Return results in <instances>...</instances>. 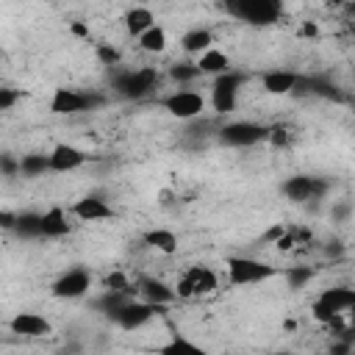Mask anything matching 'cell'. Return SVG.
<instances>
[{"label":"cell","instance_id":"cell-25","mask_svg":"<svg viewBox=\"0 0 355 355\" xmlns=\"http://www.w3.org/2000/svg\"><path fill=\"white\" fill-rule=\"evenodd\" d=\"M19 172L28 175V178L44 175V172H47V155H22V161H19Z\"/></svg>","mask_w":355,"mask_h":355},{"label":"cell","instance_id":"cell-19","mask_svg":"<svg viewBox=\"0 0 355 355\" xmlns=\"http://www.w3.org/2000/svg\"><path fill=\"white\" fill-rule=\"evenodd\" d=\"M180 47H183V53H189V55H200V53H205L208 47H214V33H211L208 28H191V31H186V33L180 36Z\"/></svg>","mask_w":355,"mask_h":355},{"label":"cell","instance_id":"cell-31","mask_svg":"<svg viewBox=\"0 0 355 355\" xmlns=\"http://www.w3.org/2000/svg\"><path fill=\"white\" fill-rule=\"evenodd\" d=\"M17 216L14 211H0V230H14L17 227Z\"/></svg>","mask_w":355,"mask_h":355},{"label":"cell","instance_id":"cell-2","mask_svg":"<svg viewBox=\"0 0 355 355\" xmlns=\"http://www.w3.org/2000/svg\"><path fill=\"white\" fill-rule=\"evenodd\" d=\"M219 288V277L214 269L208 266H189L183 272V277L172 286L175 297L180 300H191V297H205V294H214Z\"/></svg>","mask_w":355,"mask_h":355},{"label":"cell","instance_id":"cell-8","mask_svg":"<svg viewBox=\"0 0 355 355\" xmlns=\"http://www.w3.org/2000/svg\"><path fill=\"white\" fill-rule=\"evenodd\" d=\"M89 288H92V275H89V269H83V266L67 269V272L53 283V294L61 297V300H78V297H83Z\"/></svg>","mask_w":355,"mask_h":355},{"label":"cell","instance_id":"cell-5","mask_svg":"<svg viewBox=\"0 0 355 355\" xmlns=\"http://www.w3.org/2000/svg\"><path fill=\"white\" fill-rule=\"evenodd\" d=\"M266 130L269 128H263L258 122H227L219 130V139L230 147H252V144L266 139Z\"/></svg>","mask_w":355,"mask_h":355},{"label":"cell","instance_id":"cell-4","mask_svg":"<svg viewBox=\"0 0 355 355\" xmlns=\"http://www.w3.org/2000/svg\"><path fill=\"white\" fill-rule=\"evenodd\" d=\"M230 11L236 17H241L244 22L269 25V22H277L280 19L283 3H277V0H241V3H233Z\"/></svg>","mask_w":355,"mask_h":355},{"label":"cell","instance_id":"cell-32","mask_svg":"<svg viewBox=\"0 0 355 355\" xmlns=\"http://www.w3.org/2000/svg\"><path fill=\"white\" fill-rule=\"evenodd\" d=\"M294 241H297V239H294V233H291V230H283V236L275 241V247H277L280 252H286V250H291V247H294Z\"/></svg>","mask_w":355,"mask_h":355},{"label":"cell","instance_id":"cell-17","mask_svg":"<svg viewBox=\"0 0 355 355\" xmlns=\"http://www.w3.org/2000/svg\"><path fill=\"white\" fill-rule=\"evenodd\" d=\"M261 83H263V89H266L269 94H288V92L297 89L300 75L291 72V69H269V72L261 78Z\"/></svg>","mask_w":355,"mask_h":355},{"label":"cell","instance_id":"cell-27","mask_svg":"<svg viewBox=\"0 0 355 355\" xmlns=\"http://www.w3.org/2000/svg\"><path fill=\"white\" fill-rule=\"evenodd\" d=\"M105 288L114 291V294H125V291L130 288V280H128L125 272H111V275L105 277Z\"/></svg>","mask_w":355,"mask_h":355},{"label":"cell","instance_id":"cell-36","mask_svg":"<svg viewBox=\"0 0 355 355\" xmlns=\"http://www.w3.org/2000/svg\"><path fill=\"white\" fill-rule=\"evenodd\" d=\"M269 355H297V352H291V349H277V352H269Z\"/></svg>","mask_w":355,"mask_h":355},{"label":"cell","instance_id":"cell-26","mask_svg":"<svg viewBox=\"0 0 355 355\" xmlns=\"http://www.w3.org/2000/svg\"><path fill=\"white\" fill-rule=\"evenodd\" d=\"M14 230H19V233H25V236H42L39 214H22V216H17V227H14Z\"/></svg>","mask_w":355,"mask_h":355},{"label":"cell","instance_id":"cell-34","mask_svg":"<svg viewBox=\"0 0 355 355\" xmlns=\"http://www.w3.org/2000/svg\"><path fill=\"white\" fill-rule=\"evenodd\" d=\"M311 277V269H297V272H291V283L294 286H300L302 280H308Z\"/></svg>","mask_w":355,"mask_h":355},{"label":"cell","instance_id":"cell-22","mask_svg":"<svg viewBox=\"0 0 355 355\" xmlns=\"http://www.w3.org/2000/svg\"><path fill=\"white\" fill-rule=\"evenodd\" d=\"M139 291H141V300H144V302L158 305V308H164L166 302H172V300H175L172 286H166V283H161V280H144Z\"/></svg>","mask_w":355,"mask_h":355},{"label":"cell","instance_id":"cell-33","mask_svg":"<svg viewBox=\"0 0 355 355\" xmlns=\"http://www.w3.org/2000/svg\"><path fill=\"white\" fill-rule=\"evenodd\" d=\"M69 31H72L75 36H80V39H89V28H86L83 22H72V25H69Z\"/></svg>","mask_w":355,"mask_h":355},{"label":"cell","instance_id":"cell-35","mask_svg":"<svg viewBox=\"0 0 355 355\" xmlns=\"http://www.w3.org/2000/svg\"><path fill=\"white\" fill-rule=\"evenodd\" d=\"M300 33H302V36H319V28H316L313 22H305V25L300 28Z\"/></svg>","mask_w":355,"mask_h":355},{"label":"cell","instance_id":"cell-3","mask_svg":"<svg viewBox=\"0 0 355 355\" xmlns=\"http://www.w3.org/2000/svg\"><path fill=\"white\" fill-rule=\"evenodd\" d=\"M161 105L175 119H194V116H200L205 111V97L200 92H194V89H178V92L166 94L161 100Z\"/></svg>","mask_w":355,"mask_h":355},{"label":"cell","instance_id":"cell-29","mask_svg":"<svg viewBox=\"0 0 355 355\" xmlns=\"http://www.w3.org/2000/svg\"><path fill=\"white\" fill-rule=\"evenodd\" d=\"M97 58L105 64V67H114V64H119V50L116 47H111V44H97Z\"/></svg>","mask_w":355,"mask_h":355},{"label":"cell","instance_id":"cell-30","mask_svg":"<svg viewBox=\"0 0 355 355\" xmlns=\"http://www.w3.org/2000/svg\"><path fill=\"white\" fill-rule=\"evenodd\" d=\"M197 75H200V72H197L194 64H180V67L172 69V78H178V80H191V78H197Z\"/></svg>","mask_w":355,"mask_h":355},{"label":"cell","instance_id":"cell-11","mask_svg":"<svg viewBox=\"0 0 355 355\" xmlns=\"http://www.w3.org/2000/svg\"><path fill=\"white\" fill-rule=\"evenodd\" d=\"M239 83H241V75H233V72H225L216 78L214 83V108L216 111H233L236 103H239Z\"/></svg>","mask_w":355,"mask_h":355},{"label":"cell","instance_id":"cell-21","mask_svg":"<svg viewBox=\"0 0 355 355\" xmlns=\"http://www.w3.org/2000/svg\"><path fill=\"white\" fill-rule=\"evenodd\" d=\"M141 239H144V244H150L155 252H164V255H175V252H178V236H175L169 227H153V230H147Z\"/></svg>","mask_w":355,"mask_h":355},{"label":"cell","instance_id":"cell-15","mask_svg":"<svg viewBox=\"0 0 355 355\" xmlns=\"http://www.w3.org/2000/svg\"><path fill=\"white\" fill-rule=\"evenodd\" d=\"M39 227H42V236H64L69 233V214L61 208V205H50L44 214H39Z\"/></svg>","mask_w":355,"mask_h":355},{"label":"cell","instance_id":"cell-23","mask_svg":"<svg viewBox=\"0 0 355 355\" xmlns=\"http://www.w3.org/2000/svg\"><path fill=\"white\" fill-rule=\"evenodd\" d=\"M166 44H169V36H166V31H164L158 22H155L153 28H147V31L139 36V47H141L144 53H164Z\"/></svg>","mask_w":355,"mask_h":355},{"label":"cell","instance_id":"cell-20","mask_svg":"<svg viewBox=\"0 0 355 355\" xmlns=\"http://www.w3.org/2000/svg\"><path fill=\"white\" fill-rule=\"evenodd\" d=\"M155 25V14L147 8V6H133L128 14H125V31L130 33V36H141L147 28H153Z\"/></svg>","mask_w":355,"mask_h":355},{"label":"cell","instance_id":"cell-24","mask_svg":"<svg viewBox=\"0 0 355 355\" xmlns=\"http://www.w3.org/2000/svg\"><path fill=\"white\" fill-rule=\"evenodd\" d=\"M158 355H211V352L202 349V347H197L194 341H189V338H183V336H175L172 341H166V344L158 349Z\"/></svg>","mask_w":355,"mask_h":355},{"label":"cell","instance_id":"cell-18","mask_svg":"<svg viewBox=\"0 0 355 355\" xmlns=\"http://www.w3.org/2000/svg\"><path fill=\"white\" fill-rule=\"evenodd\" d=\"M283 191L288 194V200H297V202H302V200H311L313 194L324 191V183H319L316 178H305V175H297V178H288V180H286Z\"/></svg>","mask_w":355,"mask_h":355},{"label":"cell","instance_id":"cell-6","mask_svg":"<svg viewBox=\"0 0 355 355\" xmlns=\"http://www.w3.org/2000/svg\"><path fill=\"white\" fill-rule=\"evenodd\" d=\"M8 330L22 338H47L53 333V322L33 311H19L8 319Z\"/></svg>","mask_w":355,"mask_h":355},{"label":"cell","instance_id":"cell-10","mask_svg":"<svg viewBox=\"0 0 355 355\" xmlns=\"http://www.w3.org/2000/svg\"><path fill=\"white\" fill-rule=\"evenodd\" d=\"M69 216H75L80 222H103V219H114V208L103 197L89 194L69 205Z\"/></svg>","mask_w":355,"mask_h":355},{"label":"cell","instance_id":"cell-13","mask_svg":"<svg viewBox=\"0 0 355 355\" xmlns=\"http://www.w3.org/2000/svg\"><path fill=\"white\" fill-rule=\"evenodd\" d=\"M194 67H197V72H200V75L219 78V75L230 72V55H227L222 47H216V44H214V47H208L205 53H200V55H197Z\"/></svg>","mask_w":355,"mask_h":355},{"label":"cell","instance_id":"cell-7","mask_svg":"<svg viewBox=\"0 0 355 355\" xmlns=\"http://www.w3.org/2000/svg\"><path fill=\"white\" fill-rule=\"evenodd\" d=\"M86 164V153L69 141H55L47 153V169L50 172H75Z\"/></svg>","mask_w":355,"mask_h":355},{"label":"cell","instance_id":"cell-28","mask_svg":"<svg viewBox=\"0 0 355 355\" xmlns=\"http://www.w3.org/2000/svg\"><path fill=\"white\" fill-rule=\"evenodd\" d=\"M22 92L19 89H11V86H0V111H11L17 103H19Z\"/></svg>","mask_w":355,"mask_h":355},{"label":"cell","instance_id":"cell-14","mask_svg":"<svg viewBox=\"0 0 355 355\" xmlns=\"http://www.w3.org/2000/svg\"><path fill=\"white\" fill-rule=\"evenodd\" d=\"M316 302H322L330 313L341 316V313H347V311L355 305V288H349V286H333V288H324V291L316 297Z\"/></svg>","mask_w":355,"mask_h":355},{"label":"cell","instance_id":"cell-9","mask_svg":"<svg viewBox=\"0 0 355 355\" xmlns=\"http://www.w3.org/2000/svg\"><path fill=\"white\" fill-rule=\"evenodd\" d=\"M164 308H158V305H150V302H144V300H139V302H122L116 311H114V319L125 327V330H133V327H141V324H147L155 313H161Z\"/></svg>","mask_w":355,"mask_h":355},{"label":"cell","instance_id":"cell-1","mask_svg":"<svg viewBox=\"0 0 355 355\" xmlns=\"http://www.w3.org/2000/svg\"><path fill=\"white\" fill-rule=\"evenodd\" d=\"M275 275H277V269L258 258H227L225 261V277L233 286H255Z\"/></svg>","mask_w":355,"mask_h":355},{"label":"cell","instance_id":"cell-16","mask_svg":"<svg viewBox=\"0 0 355 355\" xmlns=\"http://www.w3.org/2000/svg\"><path fill=\"white\" fill-rule=\"evenodd\" d=\"M155 69H136V72H128L122 80H119V89L128 94V97H141L147 94L153 86H155Z\"/></svg>","mask_w":355,"mask_h":355},{"label":"cell","instance_id":"cell-12","mask_svg":"<svg viewBox=\"0 0 355 355\" xmlns=\"http://www.w3.org/2000/svg\"><path fill=\"white\" fill-rule=\"evenodd\" d=\"M92 105V97L75 89H55L50 97V111L53 114H78Z\"/></svg>","mask_w":355,"mask_h":355}]
</instances>
